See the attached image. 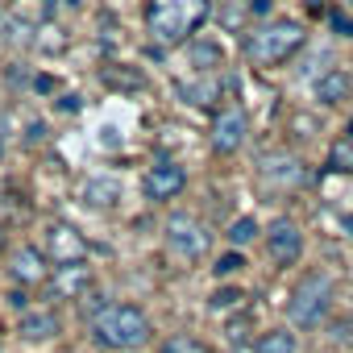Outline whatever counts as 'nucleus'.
<instances>
[{"instance_id":"nucleus-17","label":"nucleus","mask_w":353,"mask_h":353,"mask_svg":"<svg viewBox=\"0 0 353 353\" xmlns=\"http://www.w3.org/2000/svg\"><path fill=\"white\" fill-rule=\"evenodd\" d=\"M258 353H295V332L287 328H266L258 341Z\"/></svg>"},{"instance_id":"nucleus-2","label":"nucleus","mask_w":353,"mask_h":353,"mask_svg":"<svg viewBox=\"0 0 353 353\" xmlns=\"http://www.w3.org/2000/svg\"><path fill=\"white\" fill-rule=\"evenodd\" d=\"M92 332L104 349H117V353H129V349H141L150 341V316L137 307V303H108L96 312L92 320Z\"/></svg>"},{"instance_id":"nucleus-26","label":"nucleus","mask_w":353,"mask_h":353,"mask_svg":"<svg viewBox=\"0 0 353 353\" xmlns=\"http://www.w3.org/2000/svg\"><path fill=\"white\" fill-rule=\"evenodd\" d=\"M233 353H258V349H254V345H237Z\"/></svg>"},{"instance_id":"nucleus-5","label":"nucleus","mask_w":353,"mask_h":353,"mask_svg":"<svg viewBox=\"0 0 353 353\" xmlns=\"http://www.w3.org/2000/svg\"><path fill=\"white\" fill-rule=\"evenodd\" d=\"M166 250H170L174 258H183V262H200V258L212 250V233H208L196 216L174 212V216L166 221Z\"/></svg>"},{"instance_id":"nucleus-16","label":"nucleus","mask_w":353,"mask_h":353,"mask_svg":"<svg viewBox=\"0 0 353 353\" xmlns=\"http://www.w3.org/2000/svg\"><path fill=\"white\" fill-rule=\"evenodd\" d=\"M332 174H353V137H336L328 145V162H324Z\"/></svg>"},{"instance_id":"nucleus-21","label":"nucleus","mask_w":353,"mask_h":353,"mask_svg":"<svg viewBox=\"0 0 353 353\" xmlns=\"http://www.w3.org/2000/svg\"><path fill=\"white\" fill-rule=\"evenodd\" d=\"M241 266H245V262H241V254H225V258H221V262H216V266H212V270H216V274H225V279H229V274H237V270H241Z\"/></svg>"},{"instance_id":"nucleus-7","label":"nucleus","mask_w":353,"mask_h":353,"mask_svg":"<svg viewBox=\"0 0 353 353\" xmlns=\"http://www.w3.org/2000/svg\"><path fill=\"white\" fill-rule=\"evenodd\" d=\"M183 188H188V170H183L179 162H170V158H158V162L145 170V196H150L154 204L174 200Z\"/></svg>"},{"instance_id":"nucleus-13","label":"nucleus","mask_w":353,"mask_h":353,"mask_svg":"<svg viewBox=\"0 0 353 353\" xmlns=\"http://www.w3.org/2000/svg\"><path fill=\"white\" fill-rule=\"evenodd\" d=\"M349 92H353V75L349 71H341V67H332V71H324L320 79H316V100L320 104H341V100H349Z\"/></svg>"},{"instance_id":"nucleus-8","label":"nucleus","mask_w":353,"mask_h":353,"mask_svg":"<svg viewBox=\"0 0 353 353\" xmlns=\"http://www.w3.org/2000/svg\"><path fill=\"white\" fill-rule=\"evenodd\" d=\"M245 133H250V117L241 108H221L216 121H212V150L216 154H237L245 145Z\"/></svg>"},{"instance_id":"nucleus-25","label":"nucleus","mask_w":353,"mask_h":353,"mask_svg":"<svg viewBox=\"0 0 353 353\" xmlns=\"http://www.w3.org/2000/svg\"><path fill=\"white\" fill-rule=\"evenodd\" d=\"M9 303H13V307L21 312V307H26V291H13V295H9Z\"/></svg>"},{"instance_id":"nucleus-10","label":"nucleus","mask_w":353,"mask_h":353,"mask_svg":"<svg viewBox=\"0 0 353 353\" xmlns=\"http://www.w3.org/2000/svg\"><path fill=\"white\" fill-rule=\"evenodd\" d=\"M92 266H88V258H79V262H59L54 266V295H63V299H75V295H88V287H92Z\"/></svg>"},{"instance_id":"nucleus-3","label":"nucleus","mask_w":353,"mask_h":353,"mask_svg":"<svg viewBox=\"0 0 353 353\" xmlns=\"http://www.w3.org/2000/svg\"><path fill=\"white\" fill-rule=\"evenodd\" d=\"M303 42H307L303 26H299V21L279 17V21L258 26V30L245 38V59H250L254 67H279V63H287Z\"/></svg>"},{"instance_id":"nucleus-22","label":"nucleus","mask_w":353,"mask_h":353,"mask_svg":"<svg viewBox=\"0 0 353 353\" xmlns=\"http://www.w3.org/2000/svg\"><path fill=\"white\" fill-rule=\"evenodd\" d=\"M192 59H196V63H212V67H221V50H216V46H196Z\"/></svg>"},{"instance_id":"nucleus-4","label":"nucleus","mask_w":353,"mask_h":353,"mask_svg":"<svg viewBox=\"0 0 353 353\" xmlns=\"http://www.w3.org/2000/svg\"><path fill=\"white\" fill-rule=\"evenodd\" d=\"M328 303H332V279H328L324 270H312V274H303V279L295 283V291H291V299H287V316H291V324L312 328V324L324 320Z\"/></svg>"},{"instance_id":"nucleus-20","label":"nucleus","mask_w":353,"mask_h":353,"mask_svg":"<svg viewBox=\"0 0 353 353\" xmlns=\"http://www.w3.org/2000/svg\"><path fill=\"white\" fill-rule=\"evenodd\" d=\"M237 303H241V291H233V287H225V291L212 295V312H229V307H237Z\"/></svg>"},{"instance_id":"nucleus-11","label":"nucleus","mask_w":353,"mask_h":353,"mask_svg":"<svg viewBox=\"0 0 353 353\" xmlns=\"http://www.w3.org/2000/svg\"><path fill=\"white\" fill-rule=\"evenodd\" d=\"M9 274H13L21 287L46 283V254H42L38 245H21V250L13 254V266H9Z\"/></svg>"},{"instance_id":"nucleus-14","label":"nucleus","mask_w":353,"mask_h":353,"mask_svg":"<svg viewBox=\"0 0 353 353\" xmlns=\"http://www.w3.org/2000/svg\"><path fill=\"white\" fill-rule=\"evenodd\" d=\"M59 332H63V324H59L54 312H26V316H21V336L34 341V345H38V341H54Z\"/></svg>"},{"instance_id":"nucleus-27","label":"nucleus","mask_w":353,"mask_h":353,"mask_svg":"<svg viewBox=\"0 0 353 353\" xmlns=\"http://www.w3.org/2000/svg\"><path fill=\"white\" fill-rule=\"evenodd\" d=\"M0 254H5V225H0Z\"/></svg>"},{"instance_id":"nucleus-12","label":"nucleus","mask_w":353,"mask_h":353,"mask_svg":"<svg viewBox=\"0 0 353 353\" xmlns=\"http://www.w3.org/2000/svg\"><path fill=\"white\" fill-rule=\"evenodd\" d=\"M50 254H54V262H79V258H88V241L71 225H50Z\"/></svg>"},{"instance_id":"nucleus-18","label":"nucleus","mask_w":353,"mask_h":353,"mask_svg":"<svg viewBox=\"0 0 353 353\" xmlns=\"http://www.w3.org/2000/svg\"><path fill=\"white\" fill-rule=\"evenodd\" d=\"M258 233H262V229H258V221H254V216H241V221H233V225H229V241H233V245H250Z\"/></svg>"},{"instance_id":"nucleus-1","label":"nucleus","mask_w":353,"mask_h":353,"mask_svg":"<svg viewBox=\"0 0 353 353\" xmlns=\"http://www.w3.org/2000/svg\"><path fill=\"white\" fill-rule=\"evenodd\" d=\"M212 17V0H150L145 30L158 46H183Z\"/></svg>"},{"instance_id":"nucleus-6","label":"nucleus","mask_w":353,"mask_h":353,"mask_svg":"<svg viewBox=\"0 0 353 353\" xmlns=\"http://www.w3.org/2000/svg\"><path fill=\"white\" fill-rule=\"evenodd\" d=\"M262 237H266V254H270L274 266H295V262L303 258V229H299L295 221L279 216Z\"/></svg>"},{"instance_id":"nucleus-24","label":"nucleus","mask_w":353,"mask_h":353,"mask_svg":"<svg viewBox=\"0 0 353 353\" xmlns=\"http://www.w3.org/2000/svg\"><path fill=\"white\" fill-rule=\"evenodd\" d=\"M245 5H250V13H258V17H266V13L274 9V0H245Z\"/></svg>"},{"instance_id":"nucleus-9","label":"nucleus","mask_w":353,"mask_h":353,"mask_svg":"<svg viewBox=\"0 0 353 353\" xmlns=\"http://www.w3.org/2000/svg\"><path fill=\"white\" fill-rule=\"evenodd\" d=\"M258 170H262V179H266V183H270L274 192H287V188H299V183H303V174H307V170H303V162H299L295 154H283V150H274V154H266Z\"/></svg>"},{"instance_id":"nucleus-15","label":"nucleus","mask_w":353,"mask_h":353,"mask_svg":"<svg viewBox=\"0 0 353 353\" xmlns=\"http://www.w3.org/2000/svg\"><path fill=\"white\" fill-rule=\"evenodd\" d=\"M121 200V183L117 179H88L83 183V204L92 208H112Z\"/></svg>"},{"instance_id":"nucleus-23","label":"nucleus","mask_w":353,"mask_h":353,"mask_svg":"<svg viewBox=\"0 0 353 353\" xmlns=\"http://www.w3.org/2000/svg\"><path fill=\"white\" fill-rule=\"evenodd\" d=\"M332 30H341L345 38H353V21H349L345 13H332Z\"/></svg>"},{"instance_id":"nucleus-19","label":"nucleus","mask_w":353,"mask_h":353,"mask_svg":"<svg viewBox=\"0 0 353 353\" xmlns=\"http://www.w3.org/2000/svg\"><path fill=\"white\" fill-rule=\"evenodd\" d=\"M158 353H212V349L204 341H196V336H170V341H162Z\"/></svg>"}]
</instances>
